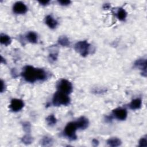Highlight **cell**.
Here are the masks:
<instances>
[{
    "label": "cell",
    "instance_id": "19",
    "mask_svg": "<svg viewBox=\"0 0 147 147\" xmlns=\"http://www.w3.org/2000/svg\"><path fill=\"white\" fill-rule=\"evenodd\" d=\"M53 143L52 139L48 136L44 137L41 140V145L42 146H49Z\"/></svg>",
    "mask_w": 147,
    "mask_h": 147
},
{
    "label": "cell",
    "instance_id": "22",
    "mask_svg": "<svg viewBox=\"0 0 147 147\" xmlns=\"http://www.w3.org/2000/svg\"><path fill=\"white\" fill-rule=\"evenodd\" d=\"M138 146H140V147H146L147 146V138H146V136L145 137H142L140 140Z\"/></svg>",
    "mask_w": 147,
    "mask_h": 147
},
{
    "label": "cell",
    "instance_id": "24",
    "mask_svg": "<svg viewBox=\"0 0 147 147\" xmlns=\"http://www.w3.org/2000/svg\"><path fill=\"white\" fill-rule=\"evenodd\" d=\"M49 59H51L52 61H55L57 59V54L56 53H51L49 55Z\"/></svg>",
    "mask_w": 147,
    "mask_h": 147
},
{
    "label": "cell",
    "instance_id": "1",
    "mask_svg": "<svg viewBox=\"0 0 147 147\" xmlns=\"http://www.w3.org/2000/svg\"><path fill=\"white\" fill-rule=\"evenodd\" d=\"M21 75L25 81L30 83H34L37 80H44L47 78V73L44 69L36 68L31 65L25 66Z\"/></svg>",
    "mask_w": 147,
    "mask_h": 147
},
{
    "label": "cell",
    "instance_id": "16",
    "mask_svg": "<svg viewBox=\"0 0 147 147\" xmlns=\"http://www.w3.org/2000/svg\"><path fill=\"white\" fill-rule=\"evenodd\" d=\"M11 38L9 36L5 34H1L0 42L2 44L7 46L11 43Z\"/></svg>",
    "mask_w": 147,
    "mask_h": 147
},
{
    "label": "cell",
    "instance_id": "2",
    "mask_svg": "<svg viewBox=\"0 0 147 147\" xmlns=\"http://www.w3.org/2000/svg\"><path fill=\"white\" fill-rule=\"evenodd\" d=\"M70 103V98L67 94L60 91H57L53 95L52 103L55 106L61 105L67 106Z\"/></svg>",
    "mask_w": 147,
    "mask_h": 147
},
{
    "label": "cell",
    "instance_id": "12",
    "mask_svg": "<svg viewBox=\"0 0 147 147\" xmlns=\"http://www.w3.org/2000/svg\"><path fill=\"white\" fill-rule=\"evenodd\" d=\"M142 105V100L140 98H136L131 101L129 105V107L131 110H137L141 108Z\"/></svg>",
    "mask_w": 147,
    "mask_h": 147
},
{
    "label": "cell",
    "instance_id": "20",
    "mask_svg": "<svg viewBox=\"0 0 147 147\" xmlns=\"http://www.w3.org/2000/svg\"><path fill=\"white\" fill-rule=\"evenodd\" d=\"M21 141L25 145H29L33 142V138L29 134H27L22 137L21 138Z\"/></svg>",
    "mask_w": 147,
    "mask_h": 147
},
{
    "label": "cell",
    "instance_id": "18",
    "mask_svg": "<svg viewBox=\"0 0 147 147\" xmlns=\"http://www.w3.org/2000/svg\"><path fill=\"white\" fill-rule=\"evenodd\" d=\"M46 121L48 123V125L49 126H52L53 125H55L56 122H57V119L56 118V117L54 116V115L51 114L48 115L47 118H46Z\"/></svg>",
    "mask_w": 147,
    "mask_h": 147
},
{
    "label": "cell",
    "instance_id": "5",
    "mask_svg": "<svg viewBox=\"0 0 147 147\" xmlns=\"http://www.w3.org/2000/svg\"><path fill=\"white\" fill-rule=\"evenodd\" d=\"M78 127L75 122H69L64 128V134L70 140H75L76 138V131Z\"/></svg>",
    "mask_w": 147,
    "mask_h": 147
},
{
    "label": "cell",
    "instance_id": "17",
    "mask_svg": "<svg viewBox=\"0 0 147 147\" xmlns=\"http://www.w3.org/2000/svg\"><path fill=\"white\" fill-rule=\"evenodd\" d=\"M58 42L60 45L63 46V47H67L69 45V40L67 38V37L65 36H61L59 37L58 39Z\"/></svg>",
    "mask_w": 147,
    "mask_h": 147
},
{
    "label": "cell",
    "instance_id": "9",
    "mask_svg": "<svg viewBox=\"0 0 147 147\" xmlns=\"http://www.w3.org/2000/svg\"><path fill=\"white\" fill-rule=\"evenodd\" d=\"M113 114L117 119L123 121L127 117V111L125 109L119 107L113 110Z\"/></svg>",
    "mask_w": 147,
    "mask_h": 147
},
{
    "label": "cell",
    "instance_id": "14",
    "mask_svg": "<svg viewBox=\"0 0 147 147\" xmlns=\"http://www.w3.org/2000/svg\"><path fill=\"white\" fill-rule=\"evenodd\" d=\"M26 38L31 43H36L37 42V35L34 32H29L26 35Z\"/></svg>",
    "mask_w": 147,
    "mask_h": 147
},
{
    "label": "cell",
    "instance_id": "4",
    "mask_svg": "<svg viewBox=\"0 0 147 147\" xmlns=\"http://www.w3.org/2000/svg\"><path fill=\"white\" fill-rule=\"evenodd\" d=\"M56 87L59 91L66 94H69L72 91V85L71 83L67 79H61L57 83Z\"/></svg>",
    "mask_w": 147,
    "mask_h": 147
},
{
    "label": "cell",
    "instance_id": "28",
    "mask_svg": "<svg viewBox=\"0 0 147 147\" xmlns=\"http://www.w3.org/2000/svg\"><path fill=\"white\" fill-rule=\"evenodd\" d=\"M110 4H109V3H106L103 6L104 9H109L110 8Z\"/></svg>",
    "mask_w": 147,
    "mask_h": 147
},
{
    "label": "cell",
    "instance_id": "11",
    "mask_svg": "<svg viewBox=\"0 0 147 147\" xmlns=\"http://www.w3.org/2000/svg\"><path fill=\"white\" fill-rule=\"evenodd\" d=\"M45 24L51 29L55 28L57 25V22L51 15H48L45 18Z\"/></svg>",
    "mask_w": 147,
    "mask_h": 147
},
{
    "label": "cell",
    "instance_id": "13",
    "mask_svg": "<svg viewBox=\"0 0 147 147\" xmlns=\"http://www.w3.org/2000/svg\"><path fill=\"white\" fill-rule=\"evenodd\" d=\"M107 144L113 147H116L121 145V141L120 139L117 138V137H112L107 140Z\"/></svg>",
    "mask_w": 147,
    "mask_h": 147
},
{
    "label": "cell",
    "instance_id": "25",
    "mask_svg": "<svg viewBox=\"0 0 147 147\" xmlns=\"http://www.w3.org/2000/svg\"><path fill=\"white\" fill-rule=\"evenodd\" d=\"M5 84L4 83V82L1 80V92H3L5 90Z\"/></svg>",
    "mask_w": 147,
    "mask_h": 147
},
{
    "label": "cell",
    "instance_id": "7",
    "mask_svg": "<svg viewBox=\"0 0 147 147\" xmlns=\"http://www.w3.org/2000/svg\"><path fill=\"white\" fill-rule=\"evenodd\" d=\"M134 66L141 70L142 75L144 77L146 76V60L145 59H137L134 64Z\"/></svg>",
    "mask_w": 147,
    "mask_h": 147
},
{
    "label": "cell",
    "instance_id": "10",
    "mask_svg": "<svg viewBox=\"0 0 147 147\" xmlns=\"http://www.w3.org/2000/svg\"><path fill=\"white\" fill-rule=\"evenodd\" d=\"M78 129H86L89 124V122L87 118L85 117H81L75 121Z\"/></svg>",
    "mask_w": 147,
    "mask_h": 147
},
{
    "label": "cell",
    "instance_id": "21",
    "mask_svg": "<svg viewBox=\"0 0 147 147\" xmlns=\"http://www.w3.org/2000/svg\"><path fill=\"white\" fill-rule=\"evenodd\" d=\"M22 127L24 130L27 133L29 134L30 131V124L29 122H24L22 123Z\"/></svg>",
    "mask_w": 147,
    "mask_h": 147
},
{
    "label": "cell",
    "instance_id": "27",
    "mask_svg": "<svg viewBox=\"0 0 147 147\" xmlns=\"http://www.w3.org/2000/svg\"><path fill=\"white\" fill-rule=\"evenodd\" d=\"M92 144L93 146H98V144H99V141L98 140L96 139H93L92 141Z\"/></svg>",
    "mask_w": 147,
    "mask_h": 147
},
{
    "label": "cell",
    "instance_id": "23",
    "mask_svg": "<svg viewBox=\"0 0 147 147\" xmlns=\"http://www.w3.org/2000/svg\"><path fill=\"white\" fill-rule=\"evenodd\" d=\"M58 2L61 5H63V6H67V5H68L71 3V1H68V0H60V1H58Z\"/></svg>",
    "mask_w": 147,
    "mask_h": 147
},
{
    "label": "cell",
    "instance_id": "3",
    "mask_svg": "<svg viewBox=\"0 0 147 147\" xmlns=\"http://www.w3.org/2000/svg\"><path fill=\"white\" fill-rule=\"evenodd\" d=\"M90 47V44L87 41L84 40L77 42L74 46V49L82 56L86 57L88 55Z\"/></svg>",
    "mask_w": 147,
    "mask_h": 147
},
{
    "label": "cell",
    "instance_id": "6",
    "mask_svg": "<svg viewBox=\"0 0 147 147\" xmlns=\"http://www.w3.org/2000/svg\"><path fill=\"white\" fill-rule=\"evenodd\" d=\"M24 106V103L22 100L20 99H11L9 108L13 112H18L20 111Z\"/></svg>",
    "mask_w": 147,
    "mask_h": 147
},
{
    "label": "cell",
    "instance_id": "26",
    "mask_svg": "<svg viewBox=\"0 0 147 147\" xmlns=\"http://www.w3.org/2000/svg\"><path fill=\"white\" fill-rule=\"evenodd\" d=\"M38 2L40 3V4L42 5H48L49 2L50 1L49 0H43V1H39Z\"/></svg>",
    "mask_w": 147,
    "mask_h": 147
},
{
    "label": "cell",
    "instance_id": "15",
    "mask_svg": "<svg viewBox=\"0 0 147 147\" xmlns=\"http://www.w3.org/2000/svg\"><path fill=\"white\" fill-rule=\"evenodd\" d=\"M117 17L120 21H124L127 16V13L123 8H119L116 13Z\"/></svg>",
    "mask_w": 147,
    "mask_h": 147
},
{
    "label": "cell",
    "instance_id": "8",
    "mask_svg": "<svg viewBox=\"0 0 147 147\" xmlns=\"http://www.w3.org/2000/svg\"><path fill=\"white\" fill-rule=\"evenodd\" d=\"M13 10L16 14H24L27 11L28 7L23 2L19 1L14 4Z\"/></svg>",
    "mask_w": 147,
    "mask_h": 147
}]
</instances>
